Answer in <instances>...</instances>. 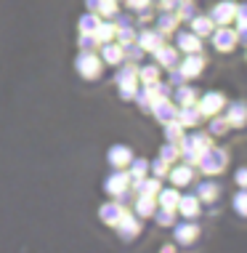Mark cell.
<instances>
[{
    "instance_id": "cell-1",
    "label": "cell",
    "mask_w": 247,
    "mask_h": 253,
    "mask_svg": "<svg viewBox=\"0 0 247 253\" xmlns=\"http://www.w3.org/2000/svg\"><path fill=\"white\" fill-rule=\"evenodd\" d=\"M226 163H229V155H226L223 149H212V144H210V147L200 155L197 168H200L202 173H208V176H215V173H221V170L226 168Z\"/></svg>"
},
{
    "instance_id": "cell-2",
    "label": "cell",
    "mask_w": 247,
    "mask_h": 253,
    "mask_svg": "<svg viewBox=\"0 0 247 253\" xmlns=\"http://www.w3.org/2000/svg\"><path fill=\"white\" fill-rule=\"evenodd\" d=\"M74 67H77L80 78L85 80H96L101 75V67H104V61H101V56H96L93 51H82L77 61H74Z\"/></svg>"
},
{
    "instance_id": "cell-3",
    "label": "cell",
    "mask_w": 247,
    "mask_h": 253,
    "mask_svg": "<svg viewBox=\"0 0 247 253\" xmlns=\"http://www.w3.org/2000/svg\"><path fill=\"white\" fill-rule=\"evenodd\" d=\"M194 104L202 112V118H210V115H218L226 107V99H223V93H218V91H208L205 96L197 99Z\"/></svg>"
},
{
    "instance_id": "cell-4",
    "label": "cell",
    "mask_w": 247,
    "mask_h": 253,
    "mask_svg": "<svg viewBox=\"0 0 247 253\" xmlns=\"http://www.w3.org/2000/svg\"><path fill=\"white\" fill-rule=\"evenodd\" d=\"M173 237L181 245H191L200 237V227H197L194 218H181L178 224H173Z\"/></svg>"
},
{
    "instance_id": "cell-5",
    "label": "cell",
    "mask_w": 247,
    "mask_h": 253,
    "mask_svg": "<svg viewBox=\"0 0 247 253\" xmlns=\"http://www.w3.org/2000/svg\"><path fill=\"white\" fill-rule=\"evenodd\" d=\"M149 112H152L160 123H170V120H176L178 107L170 96H160V99H154L152 104H149Z\"/></svg>"
},
{
    "instance_id": "cell-6",
    "label": "cell",
    "mask_w": 247,
    "mask_h": 253,
    "mask_svg": "<svg viewBox=\"0 0 247 253\" xmlns=\"http://www.w3.org/2000/svg\"><path fill=\"white\" fill-rule=\"evenodd\" d=\"M210 38H212V45H215V48L221 51V53H229V51L237 48V32L229 30L226 24L218 27V30H212Z\"/></svg>"
},
{
    "instance_id": "cell-7",
    "label": "cell",
    "mask_w": 247,
    "mask_h": 253,
    "mask_svg": "<svg viewBox=\"0 0 247 253\" xmlns=\"http://www.w3.org/2000/svg\"><path fill=\"white\" fill-rule=\"evenodd\" d=\"M114 229H117V235L122 237V240H133V237H139V232H141V221H139L136 213H128L125 211V216L114 224Z\"/></svg>"
},
{
    "instance_id": "cell-8",
    "label": "cell",
    "mask_w": 247,
    "mask_h": 253,
    "mask_svg": "<svg viewBox=\"0 0 247 253\" xmlns=\"http://www.w3.org/2000/svg\"><path fill=\"white\" fill-rule=\"evenodd\" d=\"M99 216H101V221H104L106 227H114V224H117L120 218L125 216V205H122L120 200H109V203L101 205Z\"/></svg>"
},
{
    "instance_id": "cell-9",
    "label": "cell",
    "mask_w": 247,
    "mask_h": 253,
    "mask_svg": "<svg viewBox=\"0 0 247 253\" xmlns=\"http://www.w3.org/2000/svg\"><path fill=\"white\" fill-rule=\"evenodd\" d=\"M234 11H237V5L231 3V0H223V3L212 5V11H210V19H212V24H215V27H223V24H229L231 19H234Z\"/></svg>"
},
{
    "instance_id": "cell-10",
    "label": "cell",
    "mask_w": 247,
    "mask_h": 253,
    "mask_svg": "<svg viewBox=\"0 0 247 253\" xmlns=\"http://www.w3.org/2000/svg\"><path fill=\"white\" fill-rule=\"evenodd\" d=\"M178 70L183 72V78H200L202 70H205V56H202L200 51L189 53V56L181 61V67H178Z\"/></svg>"
},
{
    "instance_id": "cell-11",
    "label": "cell",
    "mask_w": 247,
    "mask_h": 253,
    "mask_svg": "<svg viewBox=\"0 0 247 253\" xmlns=\"http://www.w3.org/2000/svg\"><path fill=\"white\" fill-rule=\"evenodd\" d=\"M176 120L181 123L183 128H197L202 120V112L197 109V104H186V107H178L176 112Z\"/></svg>"
},
{
    "instance_id": "cell-12",
    "label": "cell",
    "mask_w": 247,
    "mask_h": 253,
    "mask_svg": "<svg viewBox=\"0 0 247 253\" xmlns=\"http://www.w3.org/2000/svg\"><path fill=\"white\" fill-rule=\"evenodd\" d=\"M176 211L183 218H197V216H200V197H197V195H181V197H178Z\"/></svg>"
},
{
    "instance_id": "cell-13",
    "label": "cell",
    "mask_w": 247,
    "mask_h": 253,
    "mask_svg": "<svg viewBox=\"0 0 247 253\" xmlns=\"http://www.w3.org/2000/svg\"><path fill=\"white\" fill-rule=\"evenodd\" d=\"M223 118L229 120L231 128H242L245 123H247V101H231L229 112H226Z\"/></svg>"
},
{
    "instance_id": "cell-14",
    "label": "cell",
    "mask_w": 247,
    "mask_h": 253,
    "mask_svg": "<svg viewBox=\"0 0 247 253\" xmlns=\"http://www.w3.org/2000/svg\"><path fill=\"white\" fill-rule=\"evenodd\" d=\"M191 176H194V166H189V163L168 168V179L173 181V187H186V184H191Z\"/></svg>"
},
{
    "instance_id": "cell-15",
    "label": "cell",
    "mask_w": 247,
    "mask_h": 253,
    "mask_svg": "<svg viewBox=\"0 0 247 253\" xmlns=\"http://www.w3.org/2000/svg\"><path fill=\"white\" fill-rule=\"evenodd\" d=\"M128 187H130V176H128V173H122V170L112 173V176L106 179V184H104V189H106V192L112 195V197H120Z\"/></svg>"
},
{
    "instance_id": "cell-16",
    "label": "cell",
    "mask_w": 247,
    "mask_h": 253,
    "mask_svg": "<svg viewBox=\"0 0 247 253\" xmlns=\"http://www.w3.org/2000/svg\"><path fill=\"white\" fill-rule=\"evenodd\" d=\"M139 45H141L143 51H152L154 53L160 45H165V35H162L160 30H143L141 35H139Z\"/></svg>"
},
{
    "instance_id": "cell-17",
    "label": "cell",
    "mask_w": 247,
    "mask_h": 253,
    "mask_svg": "<svg viewBox=\"0 0 247 253\" xmlns=\"http://www.w3.org/2000/svg\"><path fill=\"white\" fill-rule=\"evenodd\" d=\"M176 45L181 51H186V53L202 51V40H200V35H194V32H178V35H176Z\"/></svg>"
},
{
    "instance_id": "cell-18",
    "label": "cell",
    "mask_w": 247,
    "mask_h": 253,
    "mask_svg": "<svg viewBox=\"0 0 247 253\" xmlns=\"http://www.w3.org/2000/svg\"><path fill=\"white\" fill-rule=\"evenodd\" d=\"M154 208H157V197H146V195H136L133 197V213L139 218L152 216Z\"/></svg>"
},
{
    "instance_id": "cell-19",
    "label": "cell",
    "mask_w": 247,
    "mask_h": 253,
    "mask_svg": "<svg viewBox=\"0 0 247 253\" xmlns=\"http://www.w3.org/2000/svg\"><path fill=\"white\" fill-rule=\"evenodd\" d=\"M154 61H157L160 67L173 70V67L178 64V48H173V45H160V48L154 51Z\"/></svg>"
},
{
    "instance_id": "cell-20",
    "label": "cell",
    "mask_w": 247,
    "mask_h": 253,
    "mask_svg": "<svg viewBox=\"0 0 247 253\" xmlns=\"http://www.w3.org/2000/svg\"><path fill=\"white\" fill-rule=\"evenodd\" d=\"M101 61H106V64H122V45L120 43H112V40H109V43H101Z\"/></svg>"
},
{
    "instance_id": "cell-21",
    "label": "cell",
    "mask_w": 247,
    "mask_h": 253,
    "mask_svg": "<svg viewBox=\"0 0 247 253\" xmlns=\"http://www.w3.org/2000/svg\"><path fill=\"white\" fill-rule=\"evenodd\" d=\"M218 195H221V184L218 181H200L197 184V197L202 203H215Z\"/></svg>"
},
{
    "instance_id": "cell-22",
    "label": "cell",
    "mask_w": 247,
    "mask_h": 253,
    "mask_svg": "<svg viewBox=\"0 0 247 253\" xmlns=\"http://www.w3.org/2000/svg\"><path fill=\"white\" fill-rule=\"evenodd\" d=\"M130 157H133V149L125 147V144H114L112 149H109V163H112L114 168H122L130 163Z\"/></svg>"
},
{
    "instance_id": "cell-23",
    "label": "cell",
    "mask_w": 247,
    "mask_h": 253,
    "mask_svg": "<svg viewBox=\"0 0 247 253\" xmlns=\"http://www.w3.org/2000/svg\"><path fill=\"white\" fill-rule=\"evenodd\" d=\"M191 22V32H194V35H200V38H205V35H210L212 32V19L210 16H202V13H197V16H191L189 19Z\"/></svg>"
},
{
    "instance_id": "cell-24",
    "label": "cell",
    "mask_w": 247,
    "mask_h": 253,
    "mask_svg": "<svg viewBox=\"0 0 247 253\" xmlns=\"http://www.w3.org/2000/svg\"><path fill=\"white\" fill-rule=\"evenodd\" d=\"M170 99L176 101V107H186V104H194L197 101V91L189 85H181V88H176V93H170Z\"/></svg>"
},
{
    "instance_id": "cell-25",
    "label": "cell",
    "mask_w": 247,
    "mask_h": 253,
    "mask_svg": "<svg viewBox=\"0 0 247 253\" xmlns=\"http://www.w3.org/2000/svg\"><path fill=\"white\" fill-rule=\"evenodd\" d=\"M178 22H181V19L176 16V11H162V16L157 19V30H160L162 35H170L178 27Z\"/></svg>"
},
{
    "instance_id": "cell-26",
    "label": "cell",
    "mask_w": 247,
    "mask_h": 253,
    "mask_svg": "<svg viewBox=\"0 0 247 253\" xmlns=\"http://www.w3.org/2000/svg\"><path fill=\"white\" fill-rule=\"evenodd\" d=\"M93 35L99 43H109V40H114V35H117V24L114 22H99V27L93 30Z\"/></svg>"
},
{
    "instance_id": "cell-27",
    "label": "cell",
    "mask_w": 247,
    "mask_h": 253,
    "mask_svg": "<svg viewBox=\"0 0 247 253\" xmlns=\"http://www.w3.org/2000/svg\"><path fill=\"white\" fill-rule=\"evenodd\" d=\"M120 99L122 101H130L136 96V91H139V75H133V78H125V80H120Z\"/></svg>"
},
{
    "instance_id": "cell-28",
    "label": "cell",
    "mask_w": 247,
    "mask_h": 253,
    "mask_svg": "<svg viewBox=\"0 0 247 253\" xmlns=\"http://www.w3.org/2000/svg\"><path fill=\"white\" fill-rule=\"evenodd\" d=\"M130 181H139V179H143V176H146V170H149V163L143 160V157H130Z\"/></svg>"
},
{
    "instance_id": "cell-29",
    "label": "cell",
    "mask_w": 247,
    "mask_h": 253,
    "mask_svg": "<svg viewBox=\"0 0 247 253\" xmlns=\"http://www.w3.org/2000/svg\"><path fill=\"white\" fill-rule=\"evenodd\" d=\"M178 189L173 187V189H160L157 192V205H162V208H173L176 211V205H178Z\"/></svg>"
},
{
    "instance_id": "cell-30",
    "label": "cell",
    "mask_w": 247,
    "mask_h": 253,
    "mask_svg": "<svg viewBox=\"0 0 247 253\" xmlns=\"http://www.w3.org/2000/svg\"><path fill=\"white\" fill-rule=\"evenodd\" d=\"M139 80L143 85H152L160 80V64H146V67H141L139 70Z\"/></svg>"
},
{
    "instance_id": "cell-31",
    "label": "cell",
    "mask_w": 247,
    "mask_h": 253,
    "mask_svg": "<svg viewBox=\"0 0 247 253\" xmlns=\"http://www.w3.org/2000/svg\"><path fill=\"white\" fill-rule=\"evenodd\" d=\"M154 218H157V224H160V227H173L176 224V211L173 208H154V213H152Z\"/></svg>"
},
{
    "instance_id": "cell-32",
    "label": "cell",
    "mask_w": 247,
    "mask_h": 253,
    "mask_svg": "<svg viewBox=\"0 0 247 253\" xmlns=\"http://www.w3.org/2000/svg\"><path fill=\"white\" fill-rule=\"evenodd\" d=\"M143 53H146V51H143L141 45L136 43V40H133V43H125V45H122V59L133 61V64H136V61H141V59H143Z\"/></svg>"
},
{
    "instance_id": "cell-33",
    "label": "cell",
    "mask_w": 247,
    "mask_h": 253,
    "mask_svg": "<svg viewBox=\"0 0 247 253\" xmlns=\"http://www.w3.org/2000/svg\"><path fill=\"white\" fill-rule=\"evenodd\" d=\"M229 120L223 118V115H210V136H223L229 131Z\"/></svg>"
},
{
    "instance_id": "cell-34",
    "label": "cell",
    "mask_w": 247,
    "mask_h": 253,
    "mask_svg": "<svg viewBox=\"0 0 247 253\" xmlns=\"http://www.w3.org/2000/svg\"><path fill=\"white\" fill-rule=\"evenodd\" d=\"M160 157L165 163H176L178 157H181V147H178L176 141H165V147L160 149Z\"/></svg>"
},
{
    "instance_id": "cell-35",
    "label": "cell",
    "mask_w": 247,
    "mask_h": 253,
    "mask_svg": "<svg viewBox=\"0 0 247 253\" xmlns=\"http://www.w3.org/2000/svg\"><path fill=\"white\" fill-rule=\"evenodd\" d=\"M181 136H183V126L178 120H170V123H165V139L168 141H181Z\"/></svg>"
},
{
    "instance_id": "cell-36",
    "label": "cell",
    "mask_w": 247,
    "mask_h": 253,
    "mask_svg": "<svg viewBox=\"0 0 247 253\" xmlns=\"http://www.w3.org/2000/svg\"><path fill=\"white\" fill-rule=\"evenodd\" d=\"M99 13L91 11V13H85V16H80V32H93L96 27H99Z\"/></svg>"
},
{
    "instance_id": "cell-37",
    "label": "cell",
    "mask_w": 247,
    "mask_h": 253,
    "mask_svg": "<svg viewBox=\"0 0 247 253\" xmlns=\"http://www.w3.org/2000/svg\"><path fill=\"white\" fill-rule=\"evenodd\" d=\"M96 13H101V16H106V19H114L117 16V0H101Z\"/></svg>"
},
{
    "instance_id": "cell-38",
    "label": "cell",
    "mask_w": 247,
    "mask_h": 253,
    "mask_svg": "<svg viewBox=\"0 0 247 253\" xmlns=\"http://www.w3.org/2000/svg\"><path fill=\"white\" fill-rule=\"evenodd\" d=\"M99 45H101V43L96 40L93 32H80V48H82V51H96Z\"/></svg>"
},
{
    "instance_id": "cell-39",
    "label": "cell",
    "mask_w": 247,
    "mask_h": 253,
    "mask_svg": "<svg viewBox=\"0 0 247 253\" xmlns=\"http://www.w3.org/2000/svg\"><path fill=\"white\" fill-rule=\"evenodd\" d=\"M114 38H117L120 45L133 43V40H136V30H133V27H117V35H114Z\"/></svg>"
},
{
    "instance_id": "cell-40",
    "label": "cell",
    "mask_w": 247,
    "mask_h": 253,
    "mask_svg": "<svg viewBox=\"0 0 247 253\" xmlns=\"http://www.w3.org/2000/svg\"><path fill=\"white\" fill-rule=\"evenodd\" d=\"M234 211L239 216H247V187L242 189V192H237L234 197Z\"/></svg>"
},
{
    "instance_id": "cell-41",
    "label": "cell",
    "mask_w": 247,
    "mask_h": 253,
    "mask_svg": "<svg viewBox=\"0 0 247 253\" xmlns=\"http://www.w3.org/2000/svg\"><path fill=\"white\" fill-rule=\"evenodd\" d=\"M168 166H170V163H165L162 157H157V160H152V163H149V168L154 170V176H157V179H162V176H168Z\"/></svg>"
},
{
    "instance_id": "cell-42",
    "label": "cell",
    "mask_w": 247,
    "mask_h": 253,
    "mask_svg": "<svg viewBox=\"0 0 247 253\" xmlns=\"http://www.w3.org/2000/svg\"><path fill=\"white\" fill-rule=\"evenodd\" d=\"M234 19H237V24H247V3L245 5H237Z\"/></svg>"
},
{
    "instance_id": "cell-43",
    "label": "cell",
    "mask_w": 247,
    "mask_h": 253,
    "mask_svg": "<svg viewBox=\"0 0 247 253\" xmlns=\"http://www.w3.org/2000/svg\"><path fill=\"white\" fill-rule=\"evenodd\" d=\"M234 32H237V43L247 45V24H239V30H234Z\"/></svg>"
},
{
    "instance_id": "cell-44",
    "label": "cell",
    "mask_w": 247,
    "mask_h": 253,
    "mask_svg": "<svg viewBox=\"0 0 247 253\" xmlns=\"http://www.w3.org/2000/svg\"><path fill=\"white\" fill-rule=\"evenodd\" d=\"M234 179H237V184H239V187H247V168H239Z\"/></svg>"
},
{
    "instance_id": "cell-45",
    "label": "cell",
    "mask_w": 247,
    "mask_h": 253,
    "mask_svg": "<svg viewBox=\"0 0 247 253\" xmlns=\"http://www.w3.org/2000/svg\"><path fill=\"white\" fill-rule=\"evenodd\" d=\"M99 3H101V0H85L88 11H96V8H99Z\"/></svg>"
}]
</instances>
